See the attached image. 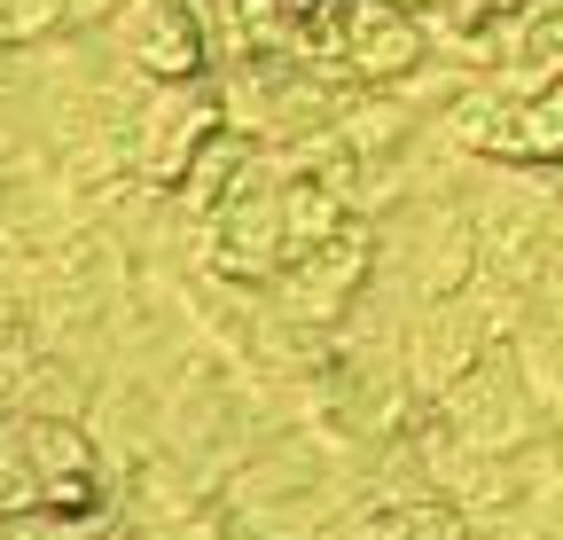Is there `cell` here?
<instances>
[{
    "label": "cell",
    "mask_w": 563,
    "mask_h": 540,
    "mask_svg": "<svg viewBox=\"0 0 563 540\" xmlns=\"http://www.w3.org/2000/svg\"><path fill=\"white\" fill-rule=\"evenodd\" d=\"M384 275H399L415 298H454L485 251H477V220H470V188L462 196H415V205L384 212Z\"/></svg>",
    "instance_id": "6da1fadb"
},
{
    "label": "cell",
    "mask_w": 563,
    "mask_h": 540,
    "mask_svg": "<svg viewBox=\"0 0 563 540\" xmlns=\"http://www.w3.org/2000/svg\"><path fill=\"white\" fill-rule=\"evenodd\" d=\"M431 408H439V423H446L462 447H477V454H517V447H532L540 431H555V416H548V399L532 392L517 345H485L477 368H470L446 399H431Z\"/></svg>",
    "instance_id": "7a4b0ae2"
},
{
    "label": "cell",
    "mask_w": 563,
    "mask_h": 540,
    "mask_svg": "<svg viewBox=\"0 0 563 540\" xmlns=\"http://www.w3.org/2000/svg\"><path fill=\"white\" fill-rule=\"evenodd\" d=\"M376 266H384V228L368 212H352L329 243H313V251H298L282 266L266 298L290 321H306V329H336L352 306H361V290L376 283Z\"/></svg>",
    "instance_id": "3957f363"
},
{
    "label": "cell",
    "mask_w": 563,
    "mask_h": 540,
    "mask_svg": "<svg viewBox=\"0 0 563 540\" xmlns=\"http://www.w3.org/2000/svg\"><path fill=\"white\" fill-rule=\"evenodd\" d=\"M220 95H203L196 79H173V87H150V102L133 110V173L150 188H180V173L196 165V150L220 133Z\"/></svg>",
    "instance_id": "277c9868"
},
{
    "label": "cell",
    "mask_w": 563,
    "mask_h": 540,
    "mask_svg": "<svg viewBox=\"0 0 563 540\" xmlns=\"http://www.w3.org/2000/svg\"><path fill=\"white\" fill-rule=\"evenodd\" d=\"M102 40L118 47V63H125V71L157 79V87L196 79V71H203V55H211L203 16L188 9V0H125V9L102 24Z\"/></svg>",
    "instance_id": "5b68a950"
},
{
    "label": "cell",
    "mask_w": 563,
    "mask_h": 540,
    "mask_svg": "<svg viewBox=\"0 0 563 540\" xmlns=\"http://www.w3.org/2000/svg\"><path fill=\"white\" fill-rule=\"evenodd\" d=\"M431 16H415L399 9V0H352V16H344V71L352 87H391L407 71H422L431 63Z\"/></svg>",
    "instance_id": "8992f818"
},
{
    "label": "cell",
    "mask_w": 563,
    "mask_h": 540,
    "mask_svg": "<svg viewBox=\"0 0 563 540\" xmlns=\"http://www.w3.org/2000/svg\"><path fill=\"white\" fill-rule=\"evenodd\" d=\"M485 165H563V79H548L540 95H509Z\"/></svg>",
    "instance_id": "52a82bcc"
},
{
    "label": "cell",
    "mask_w": 563,
    "mask_h": 540,
    "mask_svg": "<svg viewBox=\"0 0 563 540\" xmlns=\"http://www.w3.org/2000/svg\"><path fill=\"white\" fill-rule=\"evenodd\" d=\"M0 540H102V509H9L0 517Z\"/></svg>",
    "instance_id": "ba28073f"
},
{
    "label": "cell",
    "mask_w": 563,
    "mask_h": 540,
    "mask_svg": "<svg viewBox=\"0 0 563 540\" xmlns=\"http://www.w3.org/2000/svg\"><path fill=\"white\" fill-rule=\"evenodd\" d=\"M125 9V0H70V32H95V24H110Z\"/></svg>",
    "instance_id": "9c48e42d"
},
{
    "label": "cell",
    "mask_w": 563,
    "mask_h": 540,
    "mask_svg": "<svg viewBox=\"0 0 563 540\" xmlns=\"http://www.w3.org/2000/svg\"><path fill=\"white\" fill-rule=\"evenodd\" d=\"M399 9H415V16H439V9H446V0H399Z\"/></svg>",
    "instance_id": "30bf717a"
},
{
    "label": "cell",
    "mask_w": 563,
    "mask_h": 540,
    "mask_svg": "<svg viewBox=\"0 0 563 540\" xmlns=\"http://www.w3.org/2000/svg\"><path fill=\"white\" fill-rule=\"evenodd\" d=\"M0 55H9V32H0Z\"/></svg>",
    "instance_id": "8fae6325"
}]
</instances>
